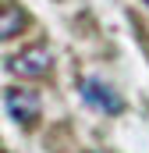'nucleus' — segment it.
<instances>
[{"mask_svg":"<svg viewBox=\"0 0 149 153\" xmlns=\"http://www.w3.org/2000/svg\"><path fill=\"white\" fill-rule=\"evenodd\" d=\"M4 103H7V114L18 125H36L43 114V100L29 89H4Z\"/></svg>","mask_w":149,"mask_h":153,"instance_id":"1","label":"nucleus"},{"mask_svg":"<svg viewBox=\"0 0 149 153\" xmlns=\"http://www.w3.org/2000/svg\"><path fill=\"white\" fill-rule=\"evenodd\" d=\"M50 64H53V57H50V50L46 46H25L18 57H11V71L21 78H43L50 71Z\"/></svg>","mask_w":149,"mask_h":153,"instance_id":"2","label":"nucleus"},{"mask_svg":"<svg viewBox=\"0 0 149 153\" xmlns=\"http://www.w3.org/2000/svg\"><path fill=\"white\" fill-rule=\"evenodd\" d=\"M82 100H85L89 107L103 111V114H121V111H124L121 96L114 93L107 82H100V78H85V82H82Z\"/></svg>","mask_w":149,"mask_h":153,"instance_id":"3","label":"nucleus"},{"mask_svg":"<svg viewBox=\"0 0 149 153\" xmlns=\"http://www.w3.org/2000/svg\"><path fill=\"white\" fill-rule=\"evenodd\" d=\"M25 11L21 7H14V4H4V11H0V36L4 39H14L21 36V29H25Z\"/></svg>","mask_w":149,"mask_h":153,"instance_id":"4","label":"nucleus"}]
</instances>
